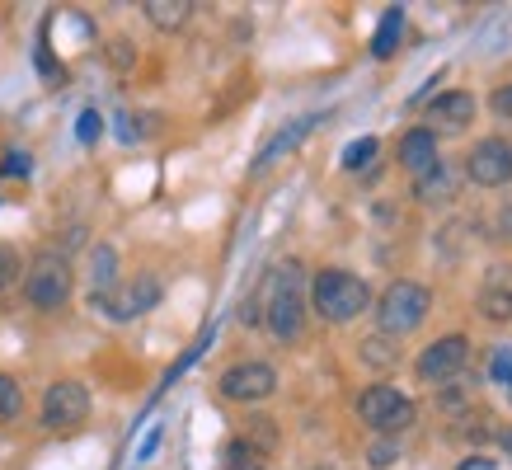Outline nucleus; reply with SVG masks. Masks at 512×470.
<instances>
[{
  "label": "nucleus",
  "instance_id": "obj_2",
  "mask_svg": "<svg viewBox=\"0 0 512 470\" xmlns=\"http://www.w3.org/2000/svg\"><path fill=\"white\" fill-rule=\"evenodd\" d=\"M372 287H367V278H357V273H348V268H320L311 278V297H306V306H311L325 325H348V320H357L362 311H372Z\"/></svg>",
  "mask_w": 512,
  "mask_h": 470
},
{
  "label": "nucleus",
  "instance_id": "obj_31",
  "mask_svg": "<svg viewBox=\"0 0 512 470\" xmlns=\"http://www.w3.org/2000/svg\"><path fill=\"white\" fill-rule=\"evenodd\" d=\"M494 376H498V381H512V358H508V353H498V358H494Z\"/></svg>",
  "mask_w": 512,
  "mask_h": 470
},
{
  "label": "nucleus",
  "instance_id": "obj_28",
  "mask_svg": "<svg viewBox=\"0 0 512 470\" xmlns=\"http://www.w3.org/2000/svg\"><path fill=\"white\" fill-rule=\"evenodd\" d=\"M489 109H494V118L512 123V80H508V85H498V90L489 94Z\"/></svg>",
  "mask_w": 512,
  "mask_h": 470
},
{
  "label": "nucleus",
  "instance_id": "obj_3",
  "mask_svg": "<svg viewBox=\"0 0 512 470\" xmlns=\"http://www.w3.org/2000/svg\"><path fill=\"white\" fill-rule=\"evenodd\" d=\"M19 287H24V301H29L33 311L52 315V311H62L66 301H71V292H76V268H71V259L62 250H38L24 264Z\"/></svg>",
  "mask_w": 512,
  "mask_h": 470
},
{
  "label": "nucleus",
  "instance_id": "obj_15",
  "mask_svg": "<svg viewBox=\"0 0 512 470\" xmlns=\"http://www.w3.org/2000/svg\"><path fill=\"white\" fill-rule=\"evenodd\" d=\"M113 292H118V250L113 245H94L90 250V306H104Z\"/></svg>",
  "mask_w": 512,
  "mask_h": 470
},
{
  "label": "nucleus",
  "instance_id": "obj_6",
  "mask_svg": "<svg viewBox=\"0 0 512 470\" xmlns=\"http://www.w3.org/2000/svg\"><path fill=\"white\" fill-rule=\"evenodd\" d=\"M217 391L235 405H259L268 395L278 391V367L264 358H245V362H231L226 372L217 376Z\"/></svg>",
  "mask_w": 512,
  "mask_h": 470
},
{
  "label": "nucleus",
  "instance_id": "obj_21",
  "mask_svg": "<svg viewBox=\"0 0 512 470\" xmlns=\"http://www.w3.org/2000/svg\"><path fill=\"white\" fill-rule=\"evenodd\" d=\"M19 414H24V386L10 372H0V428L15 423Z\"/></svg>",
  "mask_w": 512,
  "mask_h": 470
},
{
  "label": "nucleus",
  "instance_id": "obj_18",
  "mask_svg": "<svg viewBox=\"0 0 512 470\" xmlns=\"http://www.w3.org/2000/svg\"><path fill=\"white\" fill-rule=\"evenodd\" d=\"M146 19H151L160 33L184 29L188 19H193V0H146Z\"/></svg>",
  "mask_w": 512,
  "mask_h": 470
},
{
  "label": "nucleus",
  "instance_id": "obj_19",
  "mask_svg": "<svg viewBox=\"0 0 512 470\" xmlns=\"http://www.w3.org/2000/svg\"><path fill=\"white\" fill-rule=\"evenodd\" d=\"M357 353H362V362H367V367H376V372H390V367H400V344H395L390 334H367Z\"/></svg>",
  "mask_w": 512,
  "mask_h": 470
},
{
  "label": "nucleus",
  "instance_id": "obj_16",
  "mask_svg": "<svg viewBox=\"0 0 512 470\" xmlns=\"http://www.w3.org/2000/svg\"><path fill=\"white\" fill-rule=\"evenodd\" d=\"M414 198H419L423 207H442L456 198V174L447 170V165H437L433 174H423V179H414Z\"/></svg>",
  "mask_w": 512,
  "mask_h": 470
},
{
  "label": "nucleus",
  "instance_id": "obj_8",
  "mask_svg": "<svg viewBox=\"0 0 512 470\" xmlns=\"http://www.w3.org/2000/svg\"><path fill=\"white\" fill-rule=\"evenodd\" d=\"M470 362V339L466 334H442V339H433V344L419 353V362H414V372H419V381H428V386H451V381H461V372H466Z\"/></svg>",
  "mask_w": 512,
  "mask_h": 470
},
{
  "label": "nucleus",
  "instance_id": "obj_7",
  "mask_svg": "<svg viewBox=\"0 0 512 470\" xmlns=\"http://www.w3.org/2000/svg\"><path fill=\"white\" fill-rule=\"evenodd\" d=\"M90 419V386L76 381V376H62L43 391V428L52 433H71Z\"/></svg>",
  "mask_w": 512,
  "mask_h": 470
},
{
  "label": "nucleus",
  "instance_id": "obj_22",
  "mask_svg": "<svg viewBox=\"0 0 512 470\" xmlns=\"http://www.w3.org/2000/svg\"><path fill=\"white\" fill-rule=\"evenodd\" d=\"M376 151H381V141H376V137L348 141V151H343V170H367V165L376 160Z\"/></svg>",
  "mask_w": 512,
  "mask_h": 470
},
{
  "label": "nucleus",
  "instance_id": "obj_20",
  "mask_svg": "<svg viewBox=\"0 0 512 470\" xmlns=\"http://www.w3.org/2000/svg\"><path fill=\"white\" fill-rule=\"evenodd\" d=\"M400 33H404V10L395 5V10H386V15H381V24H376V33H372V57H376V62H386L390 52L400 47Z\"/></svg>",
  "mask_w": 512,
  "mask_h": 470
},
{
  "label": "nucleus",
  "instance_id": "obj_24",
  "mask_svg": "<svg viewBox=\"0 0 512 470\" xmlns=\"http://www.w3.org/2000/svg\"><path fill=\"white\" fill-rule=\"evenodd\" d=\"M395 461H400V442H395V438H376L372 452H367V466H372V470H390Z\"/></svg>",
  "mask_w": 512,
  "mask_h": 470
},
{
  "label": "nucleus",
  "instance_id": "obj_14",
  "mask_svg": "<svg viewBox=\"0 0 512 470\" xmlns=\"http://www.w3.org/2000/svg\"><path fill=\"white\" fill-rule=\"evenodd\" d=\"M400 170L414 174V179H423V174H433L437 165H442V156H437V137L428 132V127H409L400 137Z\"/></svg>",
  "mask_w": 512,
  "mask_h": 470
},
{
  "label": "nucleus",
  "instance_id": "obj_29",
  "mask_svg": "<svg viewBox=\"0 0 512 470\" xmlns=\"http://www.w3.org/2000/svg\"><path fill=\"white\" fill-rule=\"evenodd\" d=\"M38 71H43V76L52 80V85H57V80H62V66L52 62V47H47V43H38Z\"/></svg>",
  "mask_w": 512,
  "mask_h": 470
},
{
  "label": "nucleus",
  "instance_id": "obj_5",
  "mask_svg": "<svg viewBox=\"0 0 512 470\" xmlns=\"http://www.w3.org/2000/svg\"><path fill=\"white\" fill-rule=\"evenodd\" d=\"M357 419L367 423L376 438H400L404 428H414L419 405H414L404 391H395V386H386V381H376V386H367V391L357 395Z\"/></svg>",
  "mask_w": 512,
  "mask_h": 470
},
{
  "label": "nucleus",
  "instance_id": "obj_13",
  "mask_svg": "<svg viewBox=\"0 0 512 470\" xmlns=\"http://www.w3.org/2000/svg\"><path fill=\"white\" fill-rule=\"evenodd\" d=\"M315 127H320V113H306V118H292L287 127H278V132H273V137L264 141V151L254 156V165H249V170H254V174H264L268 165H278V160L287 156V151H296L301 141L311 137Z\"/></svg>",
  "mask_w": 512,
  "mask_h": 470
},
{
  "label": "nucleus",
  "instance_id": "obj_10",
  "mask_svg": "<svg viewBox=\"0 0 512 470\" xmlns=\"http://www.w3.org/2000/svg\"><path fill=\"white\" fill-rule=\"evenodd\" d=\"M475 113H480V99L470 90L437 94L433 104H428V132H433V137H461V132H470Z\"/></svg>",
  "mask_w": 512,
  "mask_h": 470
},
{
  "label": "nucleus",
  "instance_id": "obj_9",
  "mask_svg": "<svg viewBox=\"0 0 512 470\" xmlns=\"http://www.w3.org/2000/svg\"><path fill=\"white\" fill-rule=\"evenodd\" d=\"M475 188H508L512 184V137H484L470 146L466 170Z\"/></svg>",
  "mask_w": 512,
  "mask_h": 470
},
{
  "label": "nucleus",
  "instance_id": "obj_30",
  "mask_svg": "<svg viewBox=\"0 0 512 470\" xmlns=\"http://www.w3.org/2000/svg\"><path fill=\"white\" fill-rule=\"evenodd\" d=\"M109 57H113V62H118V66H132V57H137V52H132V47H127V38H113Z\"/></svg>",
  "mask_w": 512,
  "mask_h": 470
},
{
  "label": "nucleus",
  "instance_id": "obj_12",
  "mask_svg": "<svg viewBox=\"0 0 512 470\" xmlns=\"http://www.w3.org/2000/svg\"><path fill=\"white\" fill-rule=\"evenodd\" d=\"M151 306H160V282L151 278V273H137L132 282H118V292H113L99 311L109 315V320H137V315H146Z\"/></svg>",
  "mask_w": 512,
  "mask_h": 470
},
{
  "label": "nucleus",
  "instance_id": "obj_17",
  "mask_svg": "<svg viewBox=\"0 0 512 470\" xmlns=\"http://www.w3.org/2000/svg\"><path fill=\"white\" fill-rule=\"evenodd\" d=\"M264 466H268V456L259 452L245 433L226 438V447H221V470H264Z\"/></svg>",
  "mask_w": 512,
  "mask_h": 470
},
{
  "label": "nucleus",
  "instance_id": "obj_23",
  "mask_svg": "<svg viewBox=\"0 0 512 470\" xmlns=\"http://www.w3.org/2000/svg\"><path fill=\"white\" fill-rule=\"evenodd\" d=\"M19 278H24V259H19V250L15 245H0V292L19 287Z\"/></svg>",
  "mask_w": 512,
  "mask_h": 470
},
{
  "label": "nucleus",
  "instance_id": "obj_26",
  "mask_svg": "<svg viewBox=\"0 0 512 470\" xmlns=\"http://www.w3.org/2000/svg\"><path fill=\"white\" fill-rule=\"evenodd\" d=\"M29 170H33L29 151H5V156H0V174H5V179H29Z\"/></svg>",
  "mask_w": 512,
  "mask_h": 470
},
{
  "label": "nucleus",
  "instance_id": "obj_1",
  "mask_svg": "<svg viewBox=\"0 0 512 470\" xmlns=\"http://www.w3.org/2000/svg\"><path fill=\"white\" fill-rule=\"evenodd\" d=\"M306 297H311V282H306V264L301 259H282V264L268 268L264 287H259V320L268 325L273 339L282 344H296L306 334Z\"/></svg>",
  "mask_w": 512,
  "mask_h": 470
},
{
  "label": "nucleus",
  "instance_id": "obj_27",
  "mask_svg": "<svg viewBox=\"0 0 512 470\" xmlns=\"http://www.w3.org/2000/svg\"><path fill=\"white\" fill-rule=\"evenodd\" d=\"M99 132H104V123H99V113L85 109V113L76 118V137L85 141V146H90V141H99Z\"/></svg>",
  "mask_w": 512,
  "mask_h": 470
},
{
  "label": "nucleus",
  "instance_id": "obj_25",
  "mask_svg": "<svg viewBox=\"0 0 512 470\" xmlns=\"http://www.w3.org/2000/svg\"><path fill=\"white\" fill-rule=\"evenodd\" d=\"M249 442H254V447H259V452H273V447H278V428H273V419H264V414H259V419L249 423V433H245Z\"/></svg>",
  "mask_w": 512,
  "mask_h": 470
},
{
  "label": "nucleus",
  "instance_id": "obj_33",
  "mask_svg": "<svg viewBox=\"0 0 512 470\" xmlns=\"http://www.w3.org/2000/svg\"><path fill=\"white\" fill-rule=\"evenodd\" d=\"M498 447H503V452L512 456V423H508V428H503V433H498Z\"/></svg>",
  "mask_w": 512,
  "mask_h": 470
},
{
  "label": "nucleus",
  "instance_id": "obj_11",
  "mask_svg": "<svg viewBox=\"0 0 512 470\" xmlns=\"http://www.w3.org/2000/svg\"><path fill=\"white\" fill-rule=\"evenodd\" d=\"M480 315L489 325H512V264H489L480 278V297H475Z\"/></svg>",
  "mask_w": 512,
  "mask_h": 470
},
{
  "label": "nucleus",
  "instance_id": "obj_32",
  "mask_svg": "<svg viewBox=\"0 0 512 470\" xmlns=\"http://www.w3.org/2000/svg\"><path fill=\"white\" fill-rule=\"evenodd\" d=\"M498 235H512V203L498 212Z\"/></svg>",
  "mask_w": 512,
  "mask_h": 470
},
{
  "label": "nucleus",
  "instance_id": "obj_4",
  "mask_svg": "<svg viewBox=\"0 0 512 470\" xmlns=\"http://www.w3.org/2000/svg\"><path fill=\"white\" fill-rule=\"evenodd\" d=\"M433 311V292L414 278H395L372 301V315H376V334H390V339H400V334H414V329L428 320Z\"/></svg>",
  "mask_w": 512,
  "mask_h": 470
}]
</instances>
